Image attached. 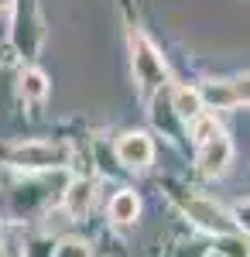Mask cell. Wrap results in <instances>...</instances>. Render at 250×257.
<instances>
[{"mask_svg":"<svg viewBox=\"0 0 250 257\" xmlns=\"http://www.w3.org/2000/svg\"><path fill=\"white\" fill-rule=\"evenodd\" d=\"M72 158V148L62 141H24L7 151V165L18 172H45V168H65Z\"/></svg>","mask_w":250,"mask_h":257,"instance_id":"obj_1","label":"cell"},{"mask_svg":"<svg viewBox=\"0 0 250 257\" xmlns=\"http://www.w3.org/2000/svg\"><path fill=\"white\" fill-rule=\"evenodd\" d=\"M131 65H134V79L141 86V93H154L168 82V65L161 59V52L141 31L131 35Z\"/></svg>","mask_w":250,"mask_h":257,"instance_id":"obj_2","label":"cell"},{"mask_svg":"<svg viewBox=\"0 0 250 257\" xmlns=\"http://www.w3.org/2000/svg\"><path fill=\"white\" fill-rule=\"evenodd\" d=\"M182 209H185V216L192 219L199 230H206V233H216V237H223V233H230V226H236L233 223V216H226L212 199H202V196H189L185 202H182Z\"/></svg>","mask_w":250,"mask_h":257,"instance_id":"obj_3","label":"cell"},{"mask_svg":"<svg viewBox=\"0 0 250 257\" xmlns=\"http://www.w3.org/2000/svg\"><path fill=\"white\" fill-rule=\"evenodd\" d=\"M116 158H120V165H127V168H148V165L154 161L151 138L141 134V131L120 134V138H116Z\"/></svg>","mask_w":250,"mask_h":257,"instance_id":"obj_4","label":"cell"},{"mask_svg":"<svg viewBox=\"0 0 250 257\" xmlns=\"http://www.w3.org/2000/svg\"><path fill=\"white\" fill-rule=\"evenodd\" d=\"M230 158H233V144L219 134V138L206 141V144L199 148V172H202L206 178L223 175V172H226V165H230Z\"/></svg>","mask_w":250,"mask_h":257,"instance_id":"obj_5","label":"cell"},{"mask_svg":"<svg viewBox=\"0 0 250 257\" xmlns=\"http://www.w3.org/2000/svg\"><path fill=\"white\" fill-rule=\"evenodd\" d=\"M93 182L89 178H76V182H69V189H65V213L72 219L86 216L89 213V206H93Z\"/></svg>","mask_w":250,"mask_h":257,"instance_id":"obj_6","label":"cell"},{"mask_svg":"<svg viewBox=\"0 0 250 257\" xmlns=\"http://www.w3.org/2000/svg\"><path fill=\"white\" fill-rule=\"evenodd\" d=\"M202 103L206 106H212V110H230V106H236L240 103V96H236V86L233 82H223V79H209L202 89Z\"/></svg>","mask_w":250,"mask_h":257,"instance_id":"obj_7","label":"cell"},{"mask_svg":"<svg viewBox=\"0 0 250 257\" xmlns=\"http://www.w3.org/2000/svg\"><path fill=\"white\" fill-rule=\"evenodd\" d=\"M137 216H141V199H137V192L120 189V192L110 199V219H113L116 226H131Z\"/></svg>","mask_w":250,"mask_h":257,"instance_id":"obj_8","label":"cell"},{"mask_svg":"<svg viewBox=\"0 0 250 257\" xmlns=\"http://www.w3.org/2000/svg\"><path fill=\"white\" fill-rule=\"evenodd\" d=\"M172 110L178 120H185V123H192L199 113H202V93L192 89V86H178L172 93Z\"/></svg>","mask_w":250,"mask_h":257,"instance_id":"obj_9","label":"cell"},{"mask_svg":"<svg viewBox=\"0 0 250 257\" xmlns=\"http://www.w3.org/2000/svg\"><path fill=\"white\" fill-rule=\"evenodd\" d=\"M18 93L28 103H41V99L48 96V76L41 69H24L21 79H18Z\"/></svg>","mask_w":250,"mask_h":257,"instance_id":"obj_10","label":"cell"},{"mask_svg":"<svg viewBox=\"0 0 250 257\" xmlns=\"http://www.w3.org/2000/svg\"><path fill=\"white\" fill-rule=\"evenodd\" d=\"M189 127H192V141L199 144V148H202L206 141H212V138H219V134H223V131H219V120L212 117V113H199Z\"/></svg>","mask_w":250,"mask_h":257,"instance_id":"obj_11","label":"cell"},{"mask_svg":"<svg viewBox=\"0 0 250 257\" xmlns=\"http://www.w3.org/2000/svg\"><path fill=\"white\" fill-rule=\"evenodd\" d=\"M223 257H250V243L243 237H233V233H223L219 237V247H216Z\"/></svg>","mask_w":250,"mask_h":257,"instance_id":"obj_12","label":"cell"},{"mask_svg":"<svg viewBox=\"0 0 250 257\" xmlns=\"http://www.w3.org/2000/svg\"><path fill=\"white\" fill-rule=\"evenodd\" d=\"M52 257H93V254H89V243L86 240H62Z\"/></svg>","mask_w":250,"mask_h":257,"instance_id":"obj_13","label":"cell"},{"mask_svg":"<svg viewBox=\"0 0 250 257\" xmlns=\"http://www.w3.org/2000/svg\"><path fill=\"white\" fill-rule=\"evenodd\" d=\"M233 223H236V226L250 237V199H243V202H236V206H233Z\"/></svg>","mask_w":250,"mask_h":257,"instance_id":"obj_14","label":"cell"},{"mask_svg":"<svg viewBox=\"0 0 250 257\" xmlns=\"http://www.w3.org/2000/svg\"><path fill=\"white\" fill-rule=\"evenodd\" d=\"M233 86H236V96H240V103H250V76H240Z\"/></svg>","mask_w":250,"mask_h":257,"instance_id":"obj_15","label":"cell"},{"mask_svg":"<svg viewBox=\"0 0 250 257\" xmlns=\"http://www.w3.org/2000/svg\"><path fill=\"white\" fill-rule=\"evenodd\" d=\"M11 7H14V0H0V18H7V14H11Z\"/></svg>","mask_w":250,"mask_h":257,"instance_id":"obj_16","label":"cell"},{"mask_svg":"<svg viewBox=\"0 0 250 257\" xmlns=\"http://www.w3.org/2000/svg\"><path fill=\"white\" fill-rule=\"evenodd\" d=\"M0 257H11V254H7V247H4V243H0Z\"/></svg>","mask_w":250,"mask_h":257,"instance_id":"obj_17","label":"cell"},{"mask_svg":"<svg viewBox=\"0 0 250 257\" xmlns=\"http://www.w3.org/2000/svg\"><path fill=\"white\" fill-rule=\"evenodd\" d=\"M206 257H223V254H219V250H209V254H206Z\"/></svg>","mask_w":250,"mask_h":257,"instance_id":"obj_18","label":"cell"}]
</instances>
